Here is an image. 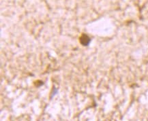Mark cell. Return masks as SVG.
<instances>
[{
    "instance_id": "cell-1",
    "label": "cell",
    "mask_w": 148,
    "mask_h": 121,
    "mask_svg": "<svg viewBox=\"0 0 148 121\" xmlns=\"http://www.w3.org/2000/svg\"><path fill=\"white\" fill-rule=\"evenodd\" d=\"M80 41H81V44H83V45H84V46H87V45H88V44H89L90 40V38L87 37V36H86V35H83L81 37Z\"/></svg>"
}]
</instances>
